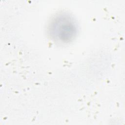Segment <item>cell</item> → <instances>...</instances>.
Here are the masks:
<instances>
[{
  "label": "cell",
  "instance_id": "6da1fadb",
  "mask_svg": "<svg viewBox=\"0 0 125 125\" xmlns=\"http://www.w3.org/2000/svg\"><path fill=\"white\" fill-rule=\"evenodd\" d=\"M51 32L56 39L67 41L74 35L75 27L73 21L67 16H60L52 22Z\"/></svg>",
  "mask_w": 125,
  "mask_h": 125
}]
</instances>
